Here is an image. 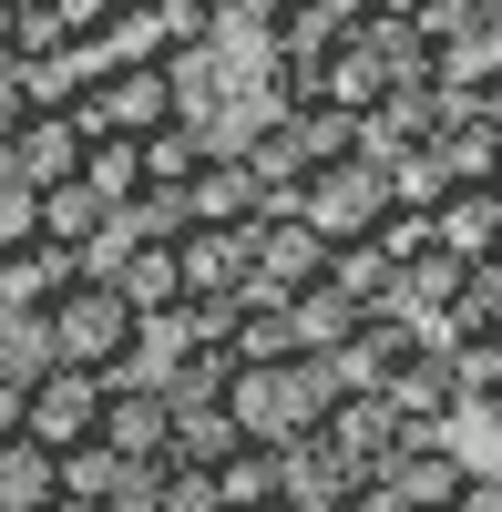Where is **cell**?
<instances>
[{"label": "cell", "mask_w": 502, "mask_h": 512, "mask_svg": "<svg viewBox=\"0 0 502 512\" xmlns=\"http://www.w3.org/2000/svg\"><path fill=\"white\" fill-rule=\"evenodd\" d=\"M226 420H236V441H257V451H308L318 441V410L339 400L328 390V369L318 359H277V369H226Z\"/></svg>", "instance_id": "6da1fadb"}, {"label": "cell", "mask_w": 502, "mask_h": 512, "mask_svg": "<svg viewBox=\"0 0 502 512\" xmlns=\"http://www.w3.org/2000/svg\"><path fill=\"white\" fill-rule=\"evenodd\" d=\"M62 113L82 123V144H93V134L144 144V134H164V123H175L185 103H175V72H164V62H103V72L62 103Z\"/></svg>", "instance_id": "7a4b0ae2"}, {"label": "cell", "mask_w": 502, "mask_h": 512, "mask_svg": "<svg viewBox=\"0 0 502 512\" xmlns=\"http://www.w3.org/2000/svg\"><path fill=\"white\" fill-rule=\"evenodd\" d=\"M41 328H52V359H72V369H113L123 349H134V297H123L103 267H82L62 297H52V318H41Z\"/></svg>", "instance_id": "3957f363"}, {"label": "cell", "mask_w": 502, "mask_h": 512, "mask_svg": "<svg viewBox=\"0 0 502 512\" xmlns=\"http://www.w3.org/2000/svg\"><path fill=\"white\" fill-rule=\"evenodd\" d=\"M103 400H113V379H103V369L52 359V369L31 379V400H21V441H41V451L62 461V451H82V441L103 431Z\"/></svg>", "instance_id": "277c9868"}, {"label": "cell", "mask_w": 502, "mask_h": 512, "mask_svg": "<svg viewBox=\"0 0 502 512\" xmlns=\"http://www.w3.org/2000/svg\"><path fill=\"white\" fill-rule=\"evenodd\" d=\"M298 216L318 226V246H369L380 236V216H390V195H380V164H318V175L298 185Z\"/></svg>", "instance_id": "5b68a950"}, {"label": "cell", "mask_w": 502, "mask_h": 512, "mask_svg": "<svg viewBox=\"0 0 502 512\" xmlns=\"http://www.w3.org/2000/svg\"><path fill=\"white\" fill-rule=\"evenodd\" d=\"M431 349V328L421 318H400V308H369L349 338H339V349H328L318 369H328V390H390V379L410 369V359H421Z\"/></svg>", "instance_id": "8992f818"}, {"label": "cell", "mask_w": 502, "mask_h": 512, "mask_svg": "<svg viewBox=\"0 0 502 512\" xmlns=\"http://www.w3.org/2000/svg\"><path fill=\"white\" fill-rule=\"evenodd\" d=\"M400 441H410V420H400L380 390H339V400L318 410V451H328V461H349L359 482H380L390 461H400Z\"/></svg>", "instance_id": "52a82bcc"}, {"label": "cell", "mask_w": 502, "mask_h": 512, "mask_svg": "<svg viewBox=\"0 0 502 512\" xmlns=\"http://www.w3.org/2000/svg\"><path fill=\"white\" fill-rule=\"evenodd\" d=\"M175 277H185V308H226L257 277V226H175Z\"/></svg>", "instance_id": "ba28073f"}, {"label": "cell", "mask_w": 502, "mask_h": 512, "mask_svg": "<svg viewBox=\"0 0 502 512\" xmlns=\"http://www.w3.org/2000/svg\"><path fill=\"white\" fill-rule=\"evenodd\" d=\"M175 216H185V226H257L267 195H257V175L236 164V144H216V154L175 185Z\"/></svg>", "instance_id": "9c48e42d"}, {"label": "cell", "mask_w": 502, "mask_h": 512, "mask_svg": "<svg viewBox=\"0 0 502 512\" xmlns=\"http://www.w3.org/2000/svg\"><path fill=\"white\" fill-rule=\"evenodd\" d=\"M318 277H328V246H318V226L298 216V205H277V216H257V287L298 297V287H318Z\"/></svg>", "instance_id": "30bf717a"}, {"label": "cell", "mask_w": 502, "mask_h": 512, "mask_svg": "<svg viewBox=\"0 0 502 512\" xmlns=\"http://www.w3.org/2000/svg\"><path fill=\"white\" fill-rule=\"evenodd\" d=\"M308 103H328V113H380L390 103V72H380V52L349 31V41H328V52L308 62Z\"/></svg>", "instance_id": "8fae6325"}, {"label": "cell", "mask_w": 502, "mask_h": 512, "mask_svg": "<svg viewBox=\"0 0 502 512\" xmlns=\"http://www.w3.org/2000/svg\"><path fill=\"white\" fill-rule=\"evenodd\" d=\"M93 441H103V451H123L134 472H164V441H175V400H164V390H113Z\"/></svg>", "instance_id": "7c38bea8"}, {"label": "cell", "mask_w": 502, "mask_h": 512, "mask_svg": "<svg viewBox=\"0 0 502 512\" xmlns=\"http://www.w3.org/2000/svg\"><path fill=\"white\" fill-rule=\"evenodd\" d=\"M93 267V256H72V246H21V256H0V318H52V297Z\"/></svg>", "instance_id": "4fadbf2b"}, {"label": "cell", "mask_w": 502, "mask_h": 512, "mask_svg": "<svg viewBox=\"0 0 502 512\" xmlns=\"http://www.w3.org/2000/svg\"><path fill=\"white\" fill-rule=\"evenodd\" d=\"M0 164H11L21 185L52 195V185H72V175H82V123H72V113H31L21 134L0 144Z\"/></svg>", "instance_id": "5bb4252c"}, {"label": "cell", "mask_w": 502, "mask_h": 512, "mask_svg": "<svg viewBox=\"0 0 502 512\" xmlns=\"http://www.w3.org/2000/svg\"><path fill=\"white\" fill-rule=\"evenodd\" d=\"M431 236H441V256H462V267H482V256L502 246V205H492L482 185H451V195L431 205Z\"/></svg>", "instance_id": "9a60e30c"}, {"label": "cell", "mask_w": 502, "mask_h": 512, "mask_svg": "<svg viewBox=\"0 0 502 512\" xmlns=\"http://www.w3.org/2000/svg\"><path fill=\"white\" fill-rule=\"evenodd\" d=\"M0 512H62V461L41 441H0Z\"/></svg>", "instance_id": "2e32d148"}, {"label": "cell", "mask_w": 502, "mask_h": 512, "mask_svg": "<svg viewBox=\"0 0 502 512\" xmlns=\"http://www.w3.org/2000/svg\"><path fill=\"white\" fill-rule=\"evenodd\" d=\"M431 154H441V175H451V185H492V164H502V134H492V123H472V103L451 93V123L431 134Z\"/></svg>", "instance_id": "e0dca14e"}, {"label": "cell", "mask_w": 502, "mask_h": 512, "mask_svg": "<svg viewBox=\"0 0 502 512\" xmlns=\"http://www.w3.org/2000/svg\"><path fill=\"white\" fill-rule=\"evenodd\" d=\"M216 502H226V512L287 502V451H257V441H236V451L216 461Z\"/></svg>", "instance_id": "ac0fdd59"}, {"label": "cell", "mask_w": 502, "mask_h": 512, "mask_svg": "<svg viewBox=\"0 0 502 512\" xmlns=\"http://www.w3.org/2000/svg\"><path fill=\"white\" fill-rule=\"evenodd\" d=\"M216 144H226V134H205V123H185V113L164 123V134H144V195H175V185H185Z\"/></svg>", "instance_id": "d6986e66"}, {"label": "cell", "mask_w": 502, "mask_h": 512, "mask_svg": "<svg viewBox=\"0 0 502 512\" xmlns=\"http://www.w3.org/2000/svg\"><path fill=\"white\" fill-rule=\"evenodd\" d=\"M41 236L72 246V256H93V246L113 236V205H103L93 185H52V195H41Z\"/></svg>", "instance_id": "ffe728a7"}, {"label": "cell", "mask_w": 502, "mask_h": 512, "mask_svg": "<svg viewBox=\"0 0 502 512\" xmlns=\"http://www.w3.org/2000/svg\"><path fill=\"white\" fill-rule=\"evenodd\" d=\"M72 185H93V195L113 205V216H123V205H144V144L93 134V144H82V175H72Z\"/></svg>", "instance_id": "44dd1931"}, {"label": "cell", "mask_w": 502, "mask_h": 512, "mask_svg": "<svg viewBox=\"0 0 502 512\" xmlns=\"http://www.w3.org/2000/svg\"><path fill=\"white\" fill-rule=\"evenodd\" d=\"M287 318H298V349H308V359H328V349H339V338H349L369 308H359V297H339V287L318 277V287H298V297H287Z\"/></svg>", "instance_id": "7402d4cb"}, {"label": "cell", "mask_w": 502, "mask_h": 512, "mask_svg": "<svg viewBox=\"0 0 502 512\" xmlns=\"http://www.w3.org/2000/svg\"><path fill=\"white\" fill-rule=\"evenodd\" d=\"M226 451H236L226 400H185V410H175V441H164V461H185V472H216Z\"/></svg>", "instance_id": "603a6c76"}, {"label": "cell", "mask_w": 502, "mask_h": 512, "mask_svg": "<svg viewBox=\"0 0 502 512\" xmlns=\"http://www.w3.org/2000/svg\"><path fill=\"white\" fill-rule=\"evenodd\" d=\"M144 472L123 451H103V441H82V451H62V502H123Z\"/></svg>", "instance_id": "cb8c5ba5"}, {"label": "cell", "mask_w": 502, "mask_h": 512, "mask_svg": "<svg viewBox=\"0 0 502 512\" xmlns=\"http://www.w3.org/2000/svg\"><path fill=\"white\" fill-rule=\"evenodd\" d=\"M287 134H298L308 175H318V164H349V154H359V113H328V103H287Z\"/></svg>", "instance_id": "d4e9b609"}, {"label": "cell", "mask_w": 502, "mask_h": 512, "mask_svg": "<svg viewBox=\"0 0 502 512\" xmlns=\"http://www.w3.org/2000/svg\"><path fill=\"white\" fill-rule=\"evenodd\" d=\"M380 195H390V205H410V216H431V205L451 195V175H441V154H431V144H410V154H390V164H380Z\"/></svg>", "instance_id": "484cf974"}, {"label": "cell", "mask_w": 502, "mask_h": 512, "mask_svg": "<svg viewBox=\"0 0 502 512\" xmlns=\"http://www.w3.org/2000/svg\"><path fill=\"white\" fill-rule=\"evenodd\" d=\"M328 287L359 297V308H390V256L380 246H328Z\"/></svg>", "instance_id": "4316f807"}, {"label": "cell", "mask_w": 502, "mask_h": 512, "mask_svg": "<svg viewBox=\"0 0 502 512\" xmlns=\"http://www.w3.org/2000/svg\"><path fill=\"white\" fill-rule=\"evenodd\" d=\"M144 512H226V502H216V472H185V461H164V472L144 482Z\"/></svg>", "instance_id": "83f0119b"}, {"label": "cell", "mask_w": 502, "mask_h": 512, "mask_svg": "<svg viewBox=\"0 0 502 512\" xmlns=\"http://www.w3.org/2000/svg\"><path fill=\"white\" fill-rule=\"evenodd\" d=\"M21 246H41V185L0 175V256H21Z\"/></svg>", "instance_id": "f1b7e54d"}, {"label": "cell", "mask_w": 502, "mask_h": 512, "mask_svg": "<svg viewBox=\"0 0 502 512\" xmlns=\"http://www.w3.org/2000/svg\"><path fill=\"white\" fill-rule=\"evenodd\" d=\"M369 246H380V256H390V277H400L410 256H431L441 236H431V216H410V205H390V216H380V236H369Z\"/></svg>", "instance_id": "f546056e"}, {"label": "cell", "mask_w": 502, "mask_h": 512, "mask_svg": "<svg viewBox=\"0 0 502 512\" xmlns=\"http://www.w3.org/2000/svg\"><path fill=\"white\" fill-rule=\"evenodd\" d=\"M472 308H482V318L502 328V246H492V256H482V267H472Z\"/></svg>", "instance_id": "4dcf8cb0"}, {"label": "cell", "mask_w": 502, "mask_h": 512, "mask_svg": "<svg viewBox=\"0 0 502 512\" xmlns=\"http://www.w3.org/2000/svg\"><path fill=\"white\" fill-rule=\"evenodd\" d=\"M21 400H31V379H21V369H0V441L21 431Z\"/></svg>", "instance_id": "1f68e13d"}, {"label": "cell", "mask_w": 502, "mask_h": 512, "mask_svg": "<svg viewBox=\"0 0 502 512\" xmlns=\"http://www.w3.org/2000/svg\"><path fill=\"white\" fill-rule=\"evenodd\" d=\"M462 103H472V123H492V134H502V72L482 82V93H462Z\"/></svg>", "instance_id": "d6a6232c"}, {"label": "cell", "mask_w": 502, "mask_h": 512, "mask_svg": "<svg viewBox=\"0 0 502 512\" xmlns=\"http://www.w3.org/2000/svg\"><path fill=\"white\" fill-rule=\"evenodd\" d=\"M21 52V11H0V62H11Z\"/></svg>", "instance_id": "836d02e7"}, {"label": "cell", "mask_w": 502, "mask_h": 512, "mask_svg": "<svg viewBox=\"0 0 502 512\" xmlns=\"http://www.w3.org/2000/svg\"><path fill=\"white\" fill-rule=\"evenodd\" d=\"M482 195H492V205H502V164H492V185H482Z\"/></svg>", "instance_id": "e575fe53"}, {"label": "cell", "mask_w": 502, "mask_h": 512, "mask_svg": "<svg viewBox=\"0 0 502 512\" xmlns=\"http://www.w3.org/2000/svg\"><path fill=\"white\" fill-rule=\"evenodd\" d=\"M257 512H308V502H257Z\"/></svg>", "instance_id": "d590c367"}, {"label": "cell", "mask_w": 502, "mask_h": 512, "mask_svg": "<svg viewBox=\"0 0 502 512\" xmlns=\"http://www.w3.org/2000/svg\"><path fill=\"white\" fill-rule=\"evenodd\" d=\"M0 11H41V0H0Z\"/></svg>", "instance_id": "8d00e7d4"}, {"label": "cell", "mask_w": 502, "mask_h": 512, "mask_svg": "<svg viewBox=\"0 0 502 512\" xmlns=\"http://www.w3.org/2000/svg\"><path fill=\"white\" fill-rule=\"evenodd\" d=\"M492 349H502V328H492Z\"/></svg>", "instance_id": "74e56055"}, {"label": "cell", "mask_w": 502, "mask_h": 512, "mask_svg": "<svg viewBox=\"0 0 502 512\" xmlns=\"http://www.w3.org/2000/svg\"><path fill=\"white\" fill-rule=\"evenodd\" d=\"M0 175H11V164H0Z\"/></svg>", "instance_id": "f35d334b"}, {"label": "cell", "mask_w": 502, "mask_h": 512, "mask_svg": "<svg viewBox=\"0 0 502 512\" xmlns=\"http://www.w3.org/2000/svg\"><path fill=\"white\" fill-rule=\"evenodd\" d=\"M287 11H298V0H287Z\"/></svg>", "instance_id": "ab89813d"}]
</instances>
